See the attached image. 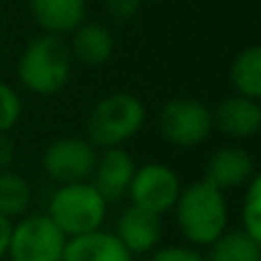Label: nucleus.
Segmentation results:
<instances>
[{
  "label": "nucleus",
  "instance_id": "nucleus-16",
  "mask_svg": "<svg viewBox=\"0 0 261 261\" xmlns=\"http://www.w3.org/2000/svg\"><path fill=\"white\" fill-rule=\"evenodd\" d=\"M206 261H261V241L248 231H225L208 245Z\"/></svg>",
  "mask_w": 261,
  "mask_h": 261
},
{
  "label": "nucleus",
  "instance_id": "nucleus-11",
  "mask_svg": "<svg viewBox=\"0 0 261 261\" xmlns=\"http://www.w3.org/2000/svg\"><path fill=\"white\" fill-rule=\"evenodd\" d=\"M163 216L151 213L147 208H140L135 204H130L128 208H124L122 216L117 220V236L122 241V245L128 250L133 257L138 254H149L158 248L163 239Z\"/></svg>",
  "mask_w": 261,
  "mask_h": 261
},
{
  "label": "nucleus",
  "instance_id": "nucleus-14",
  "mask_svg": "<svg viewBox=\"0 0 261 261\" xmlns=\"http://www.w3.org/2000/svg\"><path fill=\"white\" fill-rule=\"evenodd\" d=\"M37 25L50 35L73 32L85 21V0H30Z\"/></svg>",
  "mask_w": 261,
  "mask_h": 261
},
{
  "label": "nucleus",
  "instance_id": "nucleus-4",
  "mask_svg": "<svg viewBox=\"0 0 261 261\" xmlns=\"http://www.w3.org/2000/svg\"><path fill=\"white\" fill-rule=\"evenodd\" d=\"M147 110L142 101L126 92H117L92 108L87 117V140L94 147H122L126 140L138 135V130L144 126Z\"/></svg>",
  "mask_w": 261,
  "mask_h": 261
},
{
  "label": "nucleus",
  "instance_id": "nucleus-21",
  "mask_svg": "<svg viewBox=\"0 0 261 261\" xmlns=\"http://www.w3.org/2000/svg\"><path fill=\"white\" fill-rule=\"evenodd\" d=\"M151 261H206L202 252L186 245H167V248H156L151 254Z\"/></svg>",
  "mask_w": 261,
  "mask_h": 261
},
{
  "label": "nucleus",
  "instance_id": "nucleus-22",
  "mask_svg": "<svg viewBox=\"0 0 261 261\" xmlns=\"http://www.w3.org/2000/svg\"><path fill=\"white\" fill-rule=\"evenodd\" d=\"M142 0H106V12L115 18V21H130L138 16Z\"/></svg>",
  "mask_w": 261,
  "mask_h": 261
},
{
  "label": "nucleus",
  "instance_id": "nucleus-1",
  "mask_svg": "<svg viewBox=\"0 0 261 261\" xmlns=\"http://www.w3.org/2000/svg\"><path fill=\"white\" fill-rule=\"evenodd\" d=\"M172 211L176 216L179 231L190 245L208 248L218 236L227 231L229 208L225 193L204 179L181 188Z\"/></svg>",
  "mask_w": 261,
  "mask_h": 261
},
{
  "label": "nucleus",
  "instance_id": "nucleus-5",
  "mask_svg": "<svg viewBox=\"0 0 261 261\" xmlns=\"http://www.w3.org/2000/svg\"><path fill=\"white\" fill-rule=\"evenodd\" d=\"M67 236L46 213H32L12 225L7 243L9 261H62Z\"/></svg>",
  "mask_w": 261,
  "mask_h": 261
},
{
  "label": "nucleus",
  "instance_id": "nucleus-23",
  "mask_svg": "<svg viewBox=\"0 0 261 261\" xmlns=\"http://www.w3.org/2000/svg\"><path fill=\"white\" fill-rule=\"evenodd\" d=\"M14 161V142L7 138V133H0V170H9Z\"/></svg>",
  "mask_w": 261,
  "mask_h": 261
},
{
  "label": "nucleus",
  "instance_id": "nucleus-19",
  "mask_svg": "<svg viewBox=\"0 0 261 261\" xmlns=\"http://www.w3.org/2000/svg\"><path fill=\"white\" fill-rule=\"evenodd\" d=\"M241 216H243V227L241 229L248 231L252 239L261 241V179H259V174H254L250 179V184L245 186Z\"/></svg>",
  "mask_w": 261,
  "mask_h": 261
},
{
  "label": "nucleus",
  "instance_id": "nucleus-20",
  "mask_svg": "<svg viewBox=\"0 0 261 261\" xmlns=\"http://www.w3.org/2000/svg\"><path fill=\"white\" fill-rule=\"evenodd\" d=\"M21 99L9 85L0 81V133H9L21 117Z\"/></svg>",
  "mask_w": 261,
  "mask_h": 261
},
{
  "label": "nucleus",
  "instance_id": "nucleus-2",
  "mask_svg": "<svg viewBox=\"0 0 261 261\" xmlns=\"http://www.w3.org/2000/svg\"><path fill=\"white\" fill-rule=\"evenodd\" d=\"M71 76V50L58 35H41L28 44L18 60L21 83L39 96L64 90Z\"/></svg>",
  "mask_w": 261,
  "mask_h": 261
},
{
  "label": "nucleus",
  "instance_id": "nucleus-12",
  "mask_svg": "<svg viewBox=\"0 0 261 261\" xmlns=\"http://www.w3.org/2000/svg\"><path fill=\"white\" fill-rule=\"evenodd\" d=\"M213 128L231 140H250L261 128V106L257 99L229 96L213 110Z\"/></svg>",
  "mask_w": 261,
  "mask_h": 261
},
{
  "label": "nucleus",
  "instance_id": "nucleus-7",
  "mask_svg": "<svg viewBox=\"0 0 261 261\" xmlns=\"http://www.w3.org/2000/svg\"><path fill=\"white\" fill-rule=\"evenodd\" d=\"M96 147L85 138H60L46 147L41 167L58 186L90 181L96 165Z\"/></svg>",
  "mask_w": 261,
  "mask_h": 261
},
{
  "label": "nucleus",
  "instance_id": "nucleus-10",
  "mask_svg": "<svg viewBox=\"0 0 261 261\" xmlns=\"http://www.w3.org/2000/svg\"><path fill=\"white\" fill-rule=\"evenodd\" d=\"M254 174L257 170H254L250 151H245L243 147H236V144H227L211 153L206 170H204V181H208L211 186L225 193V190L245 188Z\"/></svg>",
  "mask_w": 261,
  "mask_h": 261
},
{
  "label": "nucleus",
  "instance_id": "nucleus-3",
  "mask_svg": "<svg viewBox=\"0 0 261 261\" xmlns=\"http://www.w3.org/2000/svg\"><path fill=\"white\" fill-rule=\"evenodd\" d=\"M108 202L92 186V181H78V184L58 186L48 199L46 216L60 227L67 239L81 234H90L103 227Z\"/></svg>",
  "mask_w": 261,
  "mask_h": 261
},
{
  "label": "nucleus",
  "instance_id": "nucleus-9",
  "mask_svg": "<svg viewBox=\"0 0 261 261\" xmlns=\"http://www.w3.org/2000/svg\"><path fill=\"white\" fill-rule=\"evenodd\" d=\"M135 161L133 156L122 147H108L96 156V165L92 172V186L101 193L106 202H117L126 197L130 179L135 174Z\"/></svg>",
  "mask_w": 261,
  "mask_h": 261
},
{
  "label": "nucleus",
  "instance_id": "nucleus-24",
  "mask_svg": "<svg viewBox=\"0 0 261 261\" xmlns=\"http://www.w3.org/2000/svg\"><path fill=\"white\" fill-rule=\"evenodd\" d=\"M9 231H12V220L0 216V259L7 257V243H9Z\"/></svg>",
  "mask_w": 261,
  "mask_h": 261
},
{
  "label": "nucleus",
  "instance_id": "nucleus-18",
  "mask_svg": "<svg viewBox=\"0 0 261 261\" xmlns=\"http://www.w3.org/2000/svg\"><path fill=\"white\" fill-rule=\"evenodd\" d=\"M32 202V188L21 174L12 170H0V216H25Z\"/></svg>",
  "mask_w": 261,
  "mask_h": 261
},
{
  "label": "nucleus",
  "instance_id": "nucleus-17",
  "mask_svg": "<svg viewBox=\"0 0 261 261\" xmlns=\"http://www.w3.org/2000/svg\"><path fill=\"white\" fill-rule=\"evenodd\" d=\"M231 85L241 96L257 99L261 96V48L248 46L243 48L231 62Z\"/></svg>",
  "mask_w": 261,
  "mask_h": 261
},
{
  "label": "nucleus",
  "instance_id": "nucleus-13",
  "mask_svg": "<svg viewBox=\"0 0 261 261\" xmlns=\"http://www.w3.org/2000/svg\"><path fill=\"white\" fill-rule=\"evenodd\" d=\"M135 257L115 234L103 229L71 236L64 245L62 261H133Z\"/></svg>",
  "mask_w": 261,
  "mask_h": 261
},
{
  "label": "nucleus",
  "instance_id": "nucleus-15",
  "mask_svg": "<svg viewBox=\"0 0 261 261\" xmlns=\"http://www.w3.org/2000/svg\"><path fill=\"white\" fill-rule=\"evenodd\" d=\"M113 50L115 37L110 32V28H106L103 23H81L73 30L71 53L81 62L90 64V67H99V64L108 62L113 58Z\"/></svg>",
  "mask_w": 261,
  "mask_h": 261
},
{
  "label": "nucleus",
  "instance_id": "nucleus-8",
  "mask_svg": "<svg viewBox=\"0 0 261 261\" xmlns=\"http://www.w3.org/2000/svg\"><path fill=\"white\" fill-rule=\"evenodd\" d=\"M181 193L179 174L165 163H147L135 167V174L128 186V197L135 206L147 208L151 213L165 216L176 204Z\"/></svg>",
  "mask_w": 261,
  "mask_h": 261
},
{
  "label": "nucleus",
  "instance_id": "nucleus-6",
  "mask_svg": "<svg viewBox=\"0 0 261 261\" xmlns=\"http://www.w3.org/2000/svg\"><path fill=\"white\" fill-rule=\"evenodd\" d=\"M158 128L174 147H197L213 130V115L197 99H172L161 108Z\"/></svg>",
  "mask_w": 261,
  "mask_h": 261
}]
</instances>
